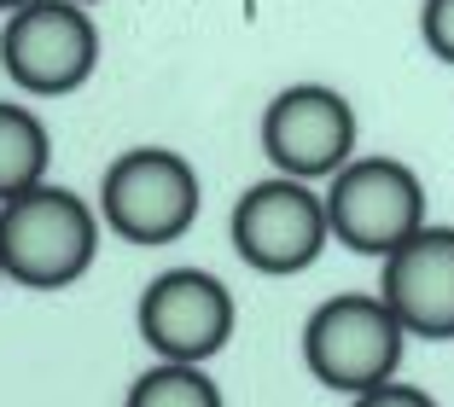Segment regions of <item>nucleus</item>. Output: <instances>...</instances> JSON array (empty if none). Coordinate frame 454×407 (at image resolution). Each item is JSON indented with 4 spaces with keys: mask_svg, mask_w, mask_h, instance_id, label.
I'll return each instance as SVG.
<instances>
[{
    "mask_svg": "<svg viewBox=\"0 0 454 407\" xmlns=\"http://www.w3.org/2000/svg\"><path fill=\"white\" fill-rule=\"evenodd\" d=\"M99 215L70 186H29L0 204V262L29 291H65L94 268Z\"/></svg>",
    "mask_w": 454,
    "mask_h": 407,
    "instance_id": "nucleus-1",
    "label": "nucleus"
},
{
    "mask_svg": "<svg viewBox=\"0 0 454 407\" xmlns=\"http://www.w3.org/2000/svg\"><path fill=\"white\" fill-rule=\"evenodd\" d=\"M402 349H408V332H402L396 309L385 297H367V291L326 297L303 326L309 372L338 395H361V390H373V384L396 379Z\"/></svg>",
    "mask_w": 454,
    "mask_h": 407,
    "instance_id": "nucleus-2",
    "label": "nucleus"
},
{
    "mask_svg": "<svg viewBox=\"0 0 454 407\" xmlns=\"http://www.w3.org/2000/svg\"><path fill=\"white\" fill-rule=\"evenodd\" d=\"M199 204H204L199 169L169 145H134L99 181V215L111 222V233L146 250L175 245L199 222Z\"/></svg>",
    "mask_w": 454,
    "mask_h": 407,
    "instance_id": "nucleus-3",
    "label": "nucleus"
},
{
    "mask_svg": "<svg viewBox=\"0 0 454 407\" xmlns=\"http://www.w3.org/2000/svg\"><path fill=\"white\" fill-rule=\"evenodd\" d=\"M99 65V29L76 0H24L0 29V70L35 99H65Z\"/></svg>",
    "mask_w": 454,
    "mask_h": 407,
    "instance_id": "nucleus-4",
    "label": "nucleus"
},
{
    "mask_svg": "<svg viewBox=\"0 0 454 407\" xmlns=\"http://www.w3.org/2000/svg\"><path fill=\"white\" fill-rule=\"evenodd\" d=\"M326 222L338 245L385 262L402 239L426 227V186L396 158H349L326 186Z\"/></svg>",
    "mask_w": 454,
    "mask_h": 407,
    "instance_id": "nucleus-5",
    "label": "nucleus"
},
{
    "mask_svg": "<svg viewBox=\"0 0 454 407\" xmlns=\"http://www.w3.org/2000/svg\"><path fill=\"white\" fill-rule=\"evenodd\" d=\"M227 233H233L239 262H251L256 274H303L326 250L333 222H326V198L315 192V181L268 175L251 192H239Z\"/></svg>",
    "mask_w": 454,
    "mask_h": 407,
    "instance_id": "nucleus-6",
    "label": "nucleus"
},
{
    "mask_svg": "<svg viewBox=\"0 0 454 407\" xmlns=\"http://www.w3.org/2000/svg\"><path fill=\"white\" fill-rule=\"evenodd\" d=\"M356 106L326 82H292L262 111V152L292 181H333L356 158Z\"/></svg>",
    "mask_w": 454,
    "mask_h": 407,
    "instance_id": "nucleus-7",
    "label": "nucleus"
},
{
    "mask_svg": "<svg viewBox=\"0 0 454 407\" xmlns=\"http://www.w3.org/2000/svg\"><path fill=\"white\" fill-rule=\"evenodd\" d=\"M134 326L158 361H199L204 367L233 338V291L210 268H169L140 291Z\"/></svg>",
    "mask_w": 454,
    "mask_h": 407,
    "instance_id": "nucleus-8",
    "label": "nucleus"
},
{
    "mask_svg": "<svg viewBox=\"0 0 454 407\" xmlns=\"http://www.w3.org/2000/svg\"><path fill=\"white\" fill-rule=\"evenodd\" d=\"M379 297L396 309L402 332L426 343L454 338V227H419L385 256Z\"/></svg>",
    "mask_w": 454,
    "mask_h": 407,
    "instance_id": "nucleus-9",
    "label": "nucleus"
},
{
    "mask_svg": "<svg viewBox=\"0 0 454 407\" xmlns=\"http://www.w3.org/2000/svg\"><path fill=\"white\" fill-rule=\"evenodd\" d=\"M47 163H53V140L41 117L29 106L0 99V204L47 181Z\"/></svg>",
    "mask_w": 454,
    "mask_h": 407,
    "instance_id": "nucleus-10",
    "label": "nucleus"
},
{
    "mask_svg": "<svg viewBox=\"0 0 454 407\" xmlns=\"http://www.w3.org/2000/svg\"><path fill=\"white\" fill-rule=\"evenodd\" d=\"M122 407H222V384L199 361H158L129 384Z\"/></svg>",
    "mask_w": 454,
    "mask_h": 407,
    "instance_id": "nucleus-11",
    "label": "nucleus"
},
{
    "mask_svg": "<svg viewBox=\"0 0 454 407\" xmlns=\"http://www.w3.org/2000/svg\"><path fill=\"white\" fill-rule=\"evenodd\" d=\"M419 35H426L431 59L454 65V0H426L419 6Z\"/></svg>",
    "mask_w": 454,
    "mask_h": 407,
    "instance_id": "nucleus-12",
    "label": "nucleus"
},
{
    "mask_svg": "<svg viewBox=\"0 0 454 407\" xmlns=\"http://www.w3.org/2000/svg\"><path fill=\"white\" fill-rule=\"evenodd\" d=\"M349 407H437L419 384H402V379H385V384H373V390H361V395H349Z\"/></svg>",
    "mask_w": 454,
    "mask_h": 407,
    "instance_id": "nucleus-13",
    "label": "nucleus"
},
{
    "mask_svg": "<svg viewBox=\"0 0 454 407\" xmlns=\"http://www.w3.org/2000/svg\"><path fill=\"white\" fill-rule=\"evenodd\" d=\"M18 6H24V0H0V12H18Z\"/></svg>",
    "mask_w": 454,
    "mask_h": 407,
    "instance_id": "nucleus-14",
    "label": "nucleus"
},
{
    "mask_svg": "<svg viewBox=\"0 0 454 407\" xmlns=\"http://www.w3.org/2000/svg\"><path fill=\"white\" fill-rule=\"evenodd\" d=\"M76 6H94V0H76Z\"/></svg>",
    "mask_w": 454,
    "mask_h": 407,
    "instance_id": "nucleus-15",
    "label": "nucleus"
},
{
    "mask_svg": "<svg viewBox=\"0 0 454 407\" xmlns=\"http://www.w3.org/2000/svg\"><path fill=\"white\" fill-rule=\"evenodd\" d=\"M0 279H6V262H0Z\"/></svg>",
    "mask_w": 454,
    "mask_h": 407,
    "instance_id": "nucleus-16",
    "label": "nucleus"
}]
</instances>
